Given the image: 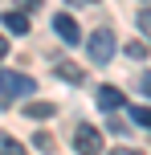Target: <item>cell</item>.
Listing matches in <instances>:
<instances>
[{"mask_svg":"<svg viewBox=\"0 0 151 155\" xmlns=\"http://www.w3.org/2000/svg\"><path fill=\"white\" fill-rule=\"evenodd\" d=\"M25 114L37 118V123H45V118H53V114H57V106H53V102H29V106H25Z\"/></svg>","mask_w":151,"mask_h":155,"instance_id":"obj_7","label":"cell"},{"mask_svg":"<svg viewBox=\"0 0 151 155\" xmlns=\"http://www.w3.org/2000/svg\"><path fill=\"white\" fill-rule=\"evenodd\" d=\"M0 155H29V151H25L21 143L12 139V135H4V131H0Z\"/></svg>","mask_w":151,"mask_h":155,"instance_id":"obj_9","label":"cell"},{"mask_svg":"<svg viewBox=\"0 0 151 155\" xmlns=\"http://www.w3.org/2000/svg\"><path fill=\"white\" fill-rule=\"evenodd\" d=\"M33 78L16 74V70H0V98H29L33 94Z\"/></svg>","mask_w":151,"mask_h":155,"instance_id":"obj_1","label":"cell"},{"mask_svg":"<svg viewBox=\"0 0 151 155\" xmlns=\"http://www.w3.org/2000/svg\"><path fill=\"white\" fill-rule=\"evenodd\" d=\"M139 90H143L147 98H151V74H143V78H139Z\"/></svg>","mask_w":151,"mask_h":155,"instance_id":"obj_13","label":"cell"},{"mask_svg":"<svg viewBox=\"0 0 151 155\" xmlns=\"http://www.w3.org/2000/svg\"><path fill=\"white\" fill-rule=\"evenodd\" d=\"M110 155H143V151H135V147H114Z\"/></svg>","mask_w":151,"mask_h":155,"instance_id":"obj_14","label":"cell"},{"mask_svg":"<svg viewBox=\"0 0 151 155\" xmlns=\"http://www.w3.org/2000/svg\"><path fill=\"white\" fill-rule=\"evenodd\" d=\"M74 151L78 155H102V135H98L90 123H82L78 131H74Z\"/></svg>","mask_w":151,"mask_h":155,"instance_id":"obj_3","label":"cell"},{"mask_svg":"<svg viewBox=\"0 0 151 155\" xmlns=\"http://www.w3.org/2000/svg\"><path fill=\"white\" fill-rule=\"evenodd\" d=\"M127 53H131V57H135V61H143V57L151 53V49L143 45V41H127Z\"/></svg>","mask_w":151,"mask_h":155,"instance_id":"obj_11","label":"cell"},{"mask_svg":"<svg viewBox=\"0 0 151 155\" xmlns=\"http://www.w3.org/2000/svg\"><path fill=\"white\" fill-rule=\"evenodd\" d=\"M4 29L8 33H29V16L25 12H4Z\"/></svg>","mask_w":151,"mask_h":155,"instance_id":"obj_8","label":"cell"},{"mask_svg":"<svg viewBox=\"0 0 151 155\" xmlns=\"http://www.w3.org/2000/svg\"><path fill=\"white\" fill-rule=\"evenodd\" d=\"M53 29H57V37H61V41H70V45H78V41H82L78 21H74L70 12H57V16H53Z\"/></svg>","mask_w":151,"mask_h":155,"instance_id":"obj_4","label":"cell"},{"mask_svg":"<svg viewBox=\"0 0 151 155\" xmlns=\"http://www.w3.org/2000/svg\"><path fill=\"white\" fill-rule=\"evenodd\" d=\"M16 8H41V0H16Z\"/></svg>","mask_w":151,"mask_h":155,"instance_id":"obj_15","label":"cell"},{"mask_svg":"<svg viewBox=\"0 0 151 155\" xmlns=\"http://www.w3.org/2000/svg\"><path fill=\"white\" fill-rule=\"evenodd\" d=\"M33 143H37V151H53V135H49V131H37Z\"/></svg>","mask_w":151,"mask_h":155,"instance_id":"obj_12","label":"cell"},{"mask_svg":"<svg viewBox=\"0 0 151 155\" xmlns=\"http://www.w3.org/2000/svg\"><path fill=\"white\" fill-rule=\"evenodd\" d=\"M98 106L102 110H119V106H127V94H123L119 86H102V90H98Z\"/></svg>","mask_w":151,"mask_h":155,"instance_id":"obj_5","label":"cell"},{"mask_svg":"<svg viewBox=\"0 0 151 155\" xmlns=\"http://www.w3.org/2000/svg\"><path fill=\"white\" fill-rule=\"evenodd\" d=\"M131 118L139 127H151V106H131Z\"/></svg>","mask_w":151,"mask_h":155,"instance_id":"obj_10","label":"cell"},{"mask_svg":"<svg viewBox=\"0 0 151 155\" xmlns=\"http://www.w3.org/2000/svg\"><path fill=\"white\" fill-rule=\"evenodd\" d=\"M4 57H8V41L0 37V61H4Z\"/></svg>","mask_w":151,"mask_h":155,"instance_id":"obj_17","label":"cell"},{"mask_svg":"<svg viewBox=\"0 0 151 155\" xmlns=\"http://www.w3.org/2000/svg\"><path fill=\"white\" fill-rule=\"evenodd\" d=\"M86 53H90V61H94V65H106V61L114 57V33H110V29H94V33H90Z\"/></svg>","mask_w":151,"mask_h":155,"instance_id":"obj_2","label":"cell"},{"mask_svg":"<svg viewBox=\"0 0 151 155\" xmlns=\"http://www.w3.org/2000/svg\"><path fill=\"white\" fill-rule=\"evenodd\" d=\"M53 74L61 78V82H70V86H78L82 78H86V70H82V65H74V61H57V65H53Z\"/></svg>","mask_w":151,"mask_h":155,"instance_id":"obj_6","label":"cell"},{"mask_svg":"<svg viewBox=\"0 0 151 155\" xmlns=\"http://www.w3.org/2000/svg\"><path fill=\"white\" fill-rule=\"evenodd\" d=\"M139 25H143V29L151 33V12H139Z\"/></svg>","mask_w":151,"mask_h":155,"instance_id":"obj_16","label":"cell"}]
</instances>
